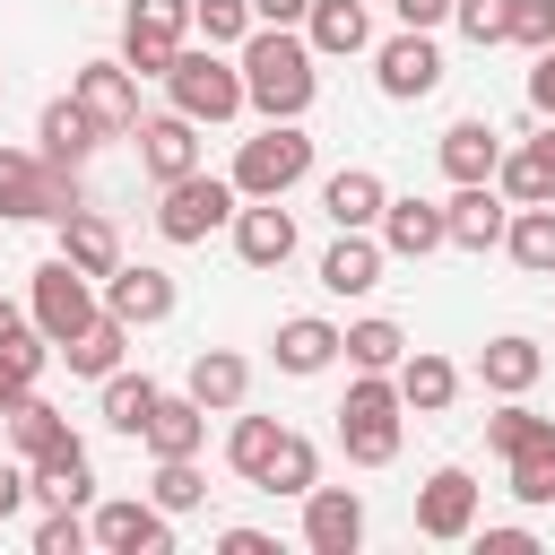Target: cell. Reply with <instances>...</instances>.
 <instances>
[{"instance_id":"obj_1","label":"cell","mask_w":555,"mask_h":555,"mask_svg":"<svg viewBox=\"0 0 555 555\" xmlns=\"http://www.w3.org/2000/svg\"><path fill=\"white\" fill-rule=\"evenodd\" d=\"M234 69H243V104H251L260 121H304V104H312V87H321L312 43H304L295 26H251V35L234 43Z\"/></svg>"},{"instance_id":"obj_2","label":"cell","mask_w":555,"mask_h":555,"mask_svg":"<svg viewBox=\"0 0 555 555\" xmlns=\"http://www.w3.org/2000/svg\"><path fill=\"white\" fill-rule=\"evenodd\" d=\"M399 425H408V399L390 373H356L347 399H338V451L356 468H390L399 460Z\"/></svg>"},{"instance_id":"obj_3","label":"cell","mask_w":555,"mask_h":555,"mask_svg":"<svg viewBox=\"0 0 555 555\" xmlns=\"http://www.w3.org/2000/svg\"><path fill=\"white\" fill-rule=\"evenodd\" d=\"M69 208H87L78 165H52V156H35V147H0V217H17V225H61Z\"/></svg>"},{"instance_id":"obj_4","label":"cell","mask_w":555,"mask_h":555,"mask_svg":"<svg viewBox=\"0 0 555 555\" xmlns=\"http://www.w3.org/2000/svg\"><path fill=\"white\" fill-rule=\"evenodd\" d=\"M165 95H173V113H191V121H234V113H243V69H234L217 43H182L173 69H165Z\"/></svg>"},{"instance_id":"obj_5","label":"cell","mask_w":555,"mask_h":555,"mask_svg":"<svg viewBox=\"0 0 555 555\" xmlns=\"http://www.w3.org/2000/svg\"><path fill=\"white\" fill-rule=\"evenodd\" d=\"M312 173V139H304V121H269L260 139H243V156H234V191L243 199H286L295 182Z\"/></svg>"},{"instance_id":"obj_6","label":"cell","mask_w":555,"mask_h":555,"mask_svg":"<svg viewBox=\"0 0 555 555\" xmlns=\"http://www.w3.org/2000/svg\"><path fill=\"white\" fill-rule=\"evenodd\" d=\"M234 208H243V191H234L225 173H182V182H165V199H156V234H165V243H208L217 225H234Z\"/></svg>"},{"instance_id":"obj_7","label":"cell","mask_w":555,"mask_h":555,"mask_svg":"<svg viewBox=\"0 0 555 555\" xmlns=\"http://www.w3.org/2000/svg\"><path fill=\"white\" fill-rule=\"evenodd\" d=\"M182 43H191V0H130V17H121V69L130 78H165Z\"/></svg>"},{"instance_id":"obj_8","label":"cell","mask_w":555,"mask_h":555,"mask_svg":"<svg viewBox=\"0 0 555 555\" xmlns=\"http://www.w3.org/2000/svg\"><path fill=\"white\" fill-rule=\"evenodd\" d=\"M95 312H104L95 278H87V269H69V260L52 251V260L35 269V330H43L52 347H69V338H78V330H87Z\"/></svg>"},{"instance_id":"obj_9","label":"cell","mask_w":555,"mask_h":555,"mask_svg":"<svg viewBox=\"0 0 555 555\" xmlns=\"http://www.w3.org/2000/svg\"><path fill=\"white\" fill-rule=\"evenodd\" d=\"M87 538L104 555H173V512H156L147 494H121V503H95Z\"/></svg>"},{"instance_id":"obj_10","label":"cell","mask_w":555,"mask_h":555,"mask_svg":"<svg viewBox=\"0 0 555 555\" xmlns=\"http://www.w3.org/2000/svg\"><path fill=\"white\" fill-rule=\"evenodd\" d=\"M373 78H382L390 104H425V95L442 87V52H434V35H425V26H399V35L373 52Z\"/></svg>"},{"instance_id":"obj_11","label":"cell","mask_w":555,"mask_h":555,"mask_svg":"<svg viewBox=\"0 0 555 555\" xmlns=\"http://www.w3.org/2000/svg\"><path fill=\"white\" fill-rule=\"evenodd\" d=\"M468 529H477V477H468V468H434V477L416 486V538L460 546Z\"/></svg>"},{"instance_id":"obj_12","label":"cell","mask_w":555,"mask_h":555,"mask_svg":"<svg viewBox=\"0 0 555 555\" xmlns=\"http://www.w3.org/2000/svg\"><path fill=\"white\" fill-rule=\"evenodd\" d=\"M304 546L312 555H356L364 546V494L356 486H304Z\"/></svg>"},{"instance_id":"obj_13","label":"cell","mask_w":555,"mask_h":555,"mask_svg":"<svg viewBox=\"0 0 555 555\" xmlns=\"http://www.w3.org/2000/svg\"><path fill=\"white\" fill-rule=\"evenodd\" d=\"M69 95L95 113L104 139H130V130H139V78H130L121 61H87V69L69 78Z\"/></svg>"},{"instance_id":"obj_14","label":"cell","mask_w":555,"mask_h":555,"mask_svg":"<svg viewBox=\"0 0 555 555\" xmlns=\"http://www.w3.org/2000/svg\"><path fill=\"white\" fill-rule=\"evenodd\" d=\"M130 139H139V165H147L156 191L182 182V173H199V121H191V113H156V121H139Z\"/></svg>"},{"instance_id":"obj_15","label":"cell","mask_w":555,"mask_h":555,"mask_svg":"<svg viewBox=\"0 0 555 555\" xmlns=\"http://www.w3.org/2000/svg\"><path fill=\"white\" fill-rule=\"evenodd\" d=\"M503 225H512V199H503L494 182H460V191L442 199V234H451L460 251H494Z\"/></svg>"},{"instance_id":"obj_16","label":"cell","mask_w":555,"mask_h":555,"mask_svg":"<svg viewBox=\"0 0 555 555\" xmlns=\"http://www.w3.org/2000/svg\"><path fill=\"white\" fill-rule=\"evenodd\" d=\"M104 312H113L121 330H156V321L173 312V278L147 269V260H121V269L104 278Z\"/></svg>"},{"instance_id":"obj_17","label":"cell","mask_w":555,"mask_h":555,"mask_svg":"<svg viewBox=\"0 0 555 555\" xmlns=\"http://www.w3.org/2000/svg\"><path fill=\"white\" fill-rule=\"evenodd\" d=\"M0 416H9V442L26 451V468H43V460H87V442L69 434V416H61V408H43L35 390H26V399H9Z\"/></svg>"},{"instance_id":"obj_18","label":"cell","mask_w":555,"mask_h":555,"mask_svg":"<svg viewBox=\"0 0 555 555\" xmlns=\"http://www.w3.org/2000/svg\"><path fill=\"white\" fill-rule=\"evenodd\" d=\"M234 251H243V269H286V260H295V217H286V199H243V208H234Z\"/></svg>"},{"instance_id":"obj_19","label":"cell","mask_w":555,"mask_h":555,"mask_svg":"<svg viewBox=\"0 0 555 555\" xmlns=\"http://www.w3.org/2000/svg\"><path fill=\"white\" fill-rule=\"evenodd\" d=\"M139 442H147L156 460H199V442H208V408H199L191 390H156V408H147Z\"/></svg>"},{"instance_id":"obj_20","label":"cell","mask_w":555,"mask_h":555,"mask_svg":"<svg viewBox=\"0 0 555 555\" xmlns=\"http://www.w3.org/2000/svg\"><path fill=\"white\" fill-rule=\"evenodd\" d=\"M382 173L373 165H338L330 182H321V217L338 225V234H373V217H382Z\"/></svg>"},{"instance_id":"obj_21","label":"cell","mask_w":555,"mask_h":555,"mask_svg":"<svg viewBox=\"0 0 555 555\" xmlns=\"http://www.w3.org/2000/svg\"><path fill=\"white\" fill-rule=\"evenodd\" d=\"M494 191H503L512 208H529V199H555V121H546L538 139L503 147V165H494Z\"/></svg>"},{"instance_id":"obj_22","label":"cell","mask_w":555,"mask_h":555,"mask_svg":"<svg viewBox=\"0 0 555 555\" xmlns=\"http://www.w3.org/2000/svg\"><path fill=\"white\" fill-rule=\"evenodd\" d=\"M35 139H43L35 156H52V165H87V156L104 147V130H95V113H87L78 95H52L43 121H35Z\"/></svg>"},{"instance_id":"obj_23","label":"cell","mask_w":555,"mask_h":555,"mask_svg":"<svg viewBox=\"0 0 555 555\" xmlns=\"http://www.w3.org/2000/svg\"><path fill=\"white\" fill-rule=\"evenodd\" d=\"M538 373H546V347H538V338H520V330H503V338H486V347H477V382H486L494 399H520Z\"/></svg>"},{"instance_id":"obj_24","label":"cell","mask_w":555,"mask_h":555,"mask_svg":"<svg viewBox=\"0 0 555 555\" xmlns=\"http://www.w3.org/2000/svg\"><path fill=\"white\" fill-rule=\"evenodd\" d=\"M182 390H191L208 416H234V408H243V390H251V364H243L234 347H199V356H191V373H182Z\"/></svg>"},{"instance_id":"obj_25","label":"cell","mask_w":555,"mask_h":555,"mask_svg":"<svg viewBox=\"0 0 555 555\" xmlns=\"http://www.w3.org/2000/svg\"><path fill=\"white\" fill-rule=\"evenodd\" d=\"M494 165H503V130L486 113H468V121L442 130V173L451 182H494Z\"/></svg>"},{"instance_id":"obj_26","label":"cell","mask_w":555,"mask_h":555,"mask_svg":"<svg viewBox=\"0 0 555 555\" xmlns=\"http://www.w3.org/2000/svg\"><path fill=\"white\" fill-rule=\"evenodd\" d=\"M382 251H399V260H425V251H442L451 234H442V208L434 199H382Z\"/></svg>"},{"instance_id":"obj_27","label":"cell","mask_w":555,"mask_h":555,"mask_svg":"<svg viewBox=\"0 0 555 555\" xmlns=\"http://www.w3.org/2000/svg\"><path fill=\"white\" fill-rule=\"evenodd\" d=\"M61 260H69V269H87V278L104 286V278L121 269V234H113V217L69 208V217H61Z\"/></svg>"},{"instance_id":"obj_28","label":"cell","mask_w":555,"mask_h":555,"mask_svg":"<svg viewBox=\"0 0 555 555\" xmlns=\"http://www.w3.org/2000/svg\"><path fill=\"white\" fill-rule=\"evenodd\" d=\"M390 382H399V399H408L416 416H442V408L460 399V364H451V356H434V347L399 356V364H390Z\"/></svg>"},{"instance_id":"obj_29","label":"cell","mask_w":555,"mask_h":555,"mask_svg":"<svg viewBox=\"0 0 555 555\" xmlns=\"http://www.w3.org/2000/svg\"><path fill=\"white\" fill-rule=\"evenodd\" d=\"M304 43H312V61H321V52H330V61L364 52V43H373L364 0H312V9H304Z\"/></svg>"},{"instance_id":"obj_30","label":"cell","mask_w":555,"mask_h":555,"mask_svg":"<svg viewBox=\"0 0 555 555\" xmlns=\"http://www.w3.org/2000/svg\"><path fill=\"white\" fill-rule=\"evenodd\" d=\"M338 364V321H321V312H295V321H278V373H330Z\"/></svg>"},{"instance_id":"obj_31","label":"cell","mask_w":555,"mask_h":555,"mask_svg":"<svg viewBox=\"0 0 555 555\" xmlns=\"http://www.w3.org/2000/svg\"><path fill=\"white\" fill-rule=\"evenodd\" d=\"M382 260H390V251H382L373 234H338V243L321 251V286H330V295H373V286H382Z\"/></svg>"},{"instance_id":"obj_32","label":"cell","mask_w":555,"mask_h":555,"mask_svg":"<svg viewBox=\"0 0 555 555\" xmlns=\"http://www.w3.org/2000/svg\"><path fill=\"white\" fill-rule=\"evenodd\" d=\"M503 251H512L529 278H555V199H529V208H512V225H503Z\"/></svg>"},{"instance_id":"obj_33","label":"cell","mask_w":555,"mask_h":555,"mask_svg":"<svg viewBox=\"0 0 555 555\" xmlns=\"http://www.w3.org/2000/svg\"><path fill=\"white\" fill-rule=\"evenodd\" d=\"M338 356H347L356 373H390V364L408 356V330L382 321V312H373V321H347V330H338Z\"/></svg>"},{"instance_id":"obj_34","label":"cell","mask_w":555,"mask_h":555,"mask_svg":"<svg viewBox=\"0 0 555 555\" xmlns=\"http://www.w3.org/2000/svg\"><path fill=\"white\" fill-rule=\"evenodd\" d=\"M43 364H52V338H43L35 321H17V330L0 338V408H9V399H26Z\"/></svg>"},{"instance_id":"obj_35","label":"cell","mask_w":555,"mask_h":555,"mask_svg":"<svg viewBox=\"0 0 555 555\" xmlns=\"http://www.w3.org/2000/svg\"><path fill=\"white\" fill-rule=\"evenodd\" d=\"M121 347H130V330H121L113 312H95V321H87V330H78L69 347H52V356H69V373H87V382H104V373L121 364Z\"/></svg>"},{"instance_id":"obj_36","label":"cell","mask_w":555,"mask_h":555,"mask_svg":"<svg viewBox=\"0 0 555 555\" xmlns=\"http://www.w3.org/2000/svg\"><path fill=\"white\" fill-rule=\"evenodd\" d=\"M304 486H321V451L286 425L278 451H269V468H260V494H295V503H304Z\"/></svg>"},{"instance_id":"obj_37","label":"cell","mask_w":555,"mask_h":555,"mask_svg":"<svg viewBox=\"0 0 555 555\" xmlns=\"http://www.w3.org/2000/svg\"><path fill=\"white\" fill-rule=\"evenodd\" d=\"M147 408H156V382L113 364V373H104V425H113V434H139V425H147Z\"/></svg>"},{"instance_id":"obj_38","label":"cell","mask_w":555,"mask_h":555,"mask_svg":"<svg viewBox=\"0 0 555 555\" xmlns=\"http://www.w3.org/2000/svg\"><path fill=\"white\" fill-rule=\"evenodd\" d=\"M278 434H286L278 416H234V434H225V468L260 486V468H269V451H278Z\"/></svg>"},{"instance_id":"obj_39","label":"cell","mask_w":555,"mask_h":555,"mask_svg":"<svg viewBox=\"0 0 555 555\" xmlns=\"http://www.w3.org/2000/svg\"><path fill=\"white\" fill-rule=\"evenodd\" d=\"M147 503H156V512H173V520H182V512H199V503H208V477H199V460H156V477H147Z\"/></svg>"},{"instance_id":"obj_40","label":"cell","mask_w":555,"mask_h":555,"mask_svg":"<svg viewBox=\"0 0 555 555\" xmlns=\"http://www.w3.org/2000/svg\"><path fill=\"white\" fill-rule=\"evenodd\" d=\"M503 468H512V494H520V503H555V425H546L538 442H520Z\"/></svg>"},{"instance_id":"obj_41","label":"cell","mask_w":555,"mask_h":555,"mask_svg":"<svg viewBox=\"0 0 555 555\" xmlns=\"http://www.w3.org/2000/svg\"><path fill=\"white\" fill-rule=\"evenodd\" d=\"M191 35L217 43V52H234L251 35V0H191Z\"/></svg>"},{"instance_id":"obj_42","label":"cell","mask_w":555,"mask_h":555,"mask_svg":"<svg viewBox=\"0 0 555 555\" xmlns=\"http://www.w3.org/2000/svg\"><path fill=\"white\" fill-rule=\"evenodd\" d=\"M26 477H35V486H26L35 503H87V494H95V468H87V460H43V468H26Z\"/></svg>"},{"instance_id":"obj_43","label":"cell","mask_w":555,"mask_h":555,"mask_svg":"<svg viewBox=\"0 0 555 555\" xmlns=\"http://www.w3.org/2000/svg\"><path fill=\"white\" fill-rule=\"evenodd\" d=\"M451 26L477 52H494V43H512V0H451Z\"/></svg>"},{"instance_id":"obj_44","label":"cell","mask_w":555,"mask_h":555,"mask_svg":"<svg viewBox=\"0 0 555 555\" xmlns=\"http://www.w3.org/2000/svg\"><path fill=\"white\" fill-rule=\"evenodd\" d=\"M546 425H555V416H538V408H520V399H503V408L486 416V442H494V451L512 460V451H520V442H538Z\"/></svg>"},{"instance_id":"obj_45","label":"cell","mask_w":555,"mask_h":555,"mask_svg":"<svg viewBox=\"0 0 555 555\" xmlns=\"http://www.w3.org/2000/svg\"><path fill=\"white\" fill-rule=\"evenodd\" d=\"M78 546H95L87 520H78V503H52V512L35 520V555H78Z\"/></svg>"},{"instance_id":"obj_46","label":"cell","mask_w":555,"mask_h":555,"mask_svg":"<svg viewBox=\"0 0 555 555\" xmlns=\"http://www.w3.org/2000/svg\"><path fill=\"white\" fill-rule=\"evenodd\" d=\"M512 43H555V0H512Z\"/></svg>"},{"instance_id":"obj_47","label":"cell","mask_w":555,"mask_h":555,"mask_svg":"<svg viewBox=\"0 0 555 555\" xmlns=\"http://www.w3.org/2000/svg\"><path fill=\"white\" fill-rule=\"evenodd\" d=\"M468 538H477L486 555H538V538H529L520 520H503V529H468Z\"/></svg>"},{"instance_id":"obj_48","label":"cell","mask_w":555,"mask_h":555,"mask_svg":"<svg viewBox=\"0 0 555 555\" xmlns=\"http://www.w3.org/2000/svg\"><path fill=\"white\" fill-rule=\"evenodd\" d=\"M529 104L555 121V43H538V69H529Z\"/></svg>"},{"instance_id":"obj_49","label":"cell","mask_w":555,"mask_h":555,"mask_svg":"<svg viewBox=\"0 0 555 555\" xmlns=\"http://www.w3.org/2000/svg\"><path fill=\"white\" fill-rule=\"evenodd\" d=\"M217 555H278L269 529H217Z\"/></svg>"},{"instance_id":"obj_50","label":"cell","mask_w":555,"mask_h":555,"mask_svg":"<svg viewBox=\"0 0 555 555\" xmlns=\"http://www.w3.org/2000/svg\"><path fill=\"white\" fill-rule=\"evenodd\" d=\"M390 17H399V26H425V35H434V26L451 17V0H390Z\"/></svg>"},{"instance_id":"obj_51","label":"cell","mask_w":555,"mask_h":555,"mask_svg":"<svg viewBox=\"0 0 555 555\" xmlns=\"http://www.w3.org/2000/svg\"><path fill=\"white\" fill-rule=\"evenodd\" d=\"M312 0H251V26H304Z\"/></svg>"},{"instance_id":"obj_52","label":"cell","mask_w":555,"mask_h":555,"mask_svg":"<svg viewBox=\"0 0 555 555\" xmlns=\"http://www.w3.org/2000/svg\"><path fill=\"white\" fill-rule=\"evenodd\" d=\"M26 486H35V477H26V468H0V520H9V512H17V503H26Z\"/></svg>"},{"instance_id":"obj_53","label":"cell","mask_w":555,"mask_h":555,"mask_svg":"<svg viewBox=\"0 0 555 555\" xmlns=\"http://www.w3.org/2000/svg\"><path fill=\"white\" fill-rule=\"evenodd\" d=\"M17 321H26V312H17V304H0V338H9V330H17Z\"/></svg>"}]
</instances>
